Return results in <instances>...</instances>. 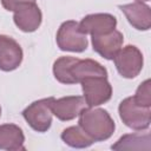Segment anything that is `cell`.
Segmentation results:
<instances>
[{
  "instance_id": "cell-1",
  "label": "cell",
  "mask_w": 151,
  "mask_h": 151,
  "mask_svg": "<svg viewBox=\"0 0 151 151\" xmlns=\"http://www.w3.org/2000/svg\"><path fill=\"white\" fill-rule=\"evenodd\" d=\"M79 126L94 142L109 139L116 129L114 122L103 109L85 107L79 113Z\"/></svg>"
},
{
  "instance_id": "cell-2",
  "label": "cell",
  "mask_w": 151,
  "mask_h": 151,
  "mask_svg": "<svg viewBox=\"0 0 151 151\" xmlns=\"http://www.w3.org/2000/svg\"><path fill=\"white\" fill-rule=\"evenodd\" d=\"M119 117L123 123L136 131L149 129L151 123V109L139 106L133 100V97H127L119 104Z\"/></svg>"
},
{
  "instance_id": "cell-3",
  "label": "cell",
  "mask_w": 151,
  "mask_h": 151,
  "mask_svg": "<svg viewBox=\"0 0 151 151\" xmlns=\"http://www.w3.org/2000/svg\"><path fill=\"white\" fill-rule=\"evenodd\" d=\"M57 45L61 51L79 53L87 48L88 41L86 34L80 32L78 22L68 20L63 22L57 32Z\"/></svg>"
},
{
  "instance_id": "cell-4",
  "label": "cell",
  "mask_w": 151,
  "mask_h": 151,
  "mask_svg": "<svg viewBox=\"0 0 151 151\" xmlns=\"http://www.w3.org/2000/svg\"><path fill=\"white\" fill-rule=\"evenodd\" d=\"M53 97L33 101L22 111V117L27 124L37 132H46L52 124V104Z\"/></svg>"
},
{
  "instance_id": "cell-5",
  "label": "cell",
  "mask_w": 151,
  "mask_h": 151,
  "mask_svg": "<svg viewBox=\"0 0 151 151\" xmlns=\"http://www.w3.org/2000/svg\"><path fill=\"white\" fill-rule=\"evenodd\" d=\"M113 61L118 73L127 79L137 77L143 68V54L138 47L127 45L120 48L113 57Z\"/></svg>"
},
{
  "instance_id": "cell-6",
  "label": "cell",
  "mask_w": 151,
  "mask_h": 151,
  "mask_svg": "<svg viewBox=\"0 0 151 151\" xmlns=\"http://www.w3.org/2000/svg\"><path fill=\"white\" fill-rule=\"evenodd\" d=\"M84 99L88 107L99 106L112 97V86L106 77H88L80 81Z\"/></svg>"
},
{
  "instance_id": "cell-7",
  "label": "cell",
  "mask_w": 151,
  "mask_h": 151,
  "mask_svg": "<svg viewBox=\"0 0 151 151\" xmlns=\"http://www.w3.org/2000/svg\"><path fill=\"white\" fill-rule=\"evenodd\" d=\"M13 20L20 31L31 33L39 28L42 20V14L35 2H27L15 8Z\"/></svg>"
},
{
  "instance_id": "cell-8",
  "label": "cell",
  "mask_w": 151,
  "mask_h": 151,
  "mask_svg": "<svg viewBox=\"0 0 151 151\" xmlns=\"http://www.w3.org/2000/svg\"><path fill=\"white\" fill-rule=\"evenodd\" d=\"M86 107V101L81 96H70L59 99L53 98L51 109L52 113L61 122L72 120Z\"/></svg>"
},
{
  "instance_id": "cell-9",
  "label": "cell",
  "mask_w": 151,
  "mask_h": 151,
  "mask_svg": "<svg viewBox=\"0 0 151 151\" xmlns=\"http://www.w3.org/2000/svg\"><path fill=\"white\" fill-rule=\"evenodd\" d=\"M22 50L11 37L0 34V70L5 72L17 70L22 61Z\"/></svg>"
},
{
  "instance_id": "cell-10",
  "label": "cell",
  "mask_w": 151,
  "mask_h": 151,
  "mask_svg": "<svg viewBox=\"0 0 151 151\" xmlns=\"http://www.w3.org/2000/svg\"><path fill=\"white\" fill-rule=\"evenodd\" d=\"M78 25L81 33L99 35L116 29L117 19L109 13H96L84 17Z\"/></svg>"
},
{
  "instance_id": "cell-11",
  "label": "cell",
  "mask_w": 151,
  "mask_h": 151,
  "mask_svg": "<svg viewBox=\"0 0 151 151\" xmlns=\"http://www.w3.org/2000/svg\"><path fill=\"white\" fill-rule=\"evenodd\" d=\"M124 41L122 32L113 29L105 34L92 35V46L99 55L107 60H112L116 53L120 50Z\"/></svg>"
},
{
  "instance_id": "cell-12",
  "label": "cell",
  "mask_w": 151,
  "mask_h": 151,
  "mask_svg": "<svg viewBox=\"0 0 151 151\" xmlns=\"http://www.w3.org/2000/svg\"><path fill=\"white\" fill-rule=\"evenodd\" d=\"M119 9L125 14L127 21L138 31H147L151 27V9L144 2H132L119 5Z\"/></svg>"
},
{
  "instance_id": "cell-13",
  "label": "cell",
  "mask_w": 151,
  "mask_h": 151,
  "mask_svg": "<svg viewBox=\"0 0 151 151\" xmlns=\"http://www.w3.org/2000/svg\"><path fill=\"white\" fill-rule=\"evenodd\" d=\"M70 73L74 84L80 83L83 79L88 77H107L106 68L101 64L92 59H78L71 66Z\"/></svg>"
},
{
  "instance_id": "cell-14",
  "label": "cell",
  "mask_w": 151,
  "mask_h": 151,
  "mask_svg": "<svg viewBox=\"0 0 151 151\" xmlns=\"http://www.w3.org/2000/svg\"><path fill=\"white\" fill-rule=\"evenodd\" d=\"M25 136L15 124L0 125V150L19 151L25 150Z\"/></svg>"
},
{
  "instance_id": "cell-15",
  "label": "cell",
  "mask_w": 151,
  "mask_h": 151,
  "mask_svg": "<svg viewBox=\"0 0 151 151\" xmlns=\"http://www.w3.org/2000/svg\"><path fill=\"white\" fill-rule=\"evenodd\" d=\"M112 150H150V133H131L120 137Z\"/></svg>"
},
{
  "instance_id": "cell-16",
  "label": "cell",
  "mask_w": 151,
  "mask_h": 151,
  "mask_svg": "<svg viewBox=\"0 0 151 151\" xmlns=\"http://www.w3.org/2000/svg\"><path fill=\"white\" fill-rule=\"evenodd\" d=\"M61 139L65 144L76 149H85L94 143V140L88 137L79 125L65 129L61 132Z\"/></svg>"
},
{
  "instance_id": "cell-17",
  "label": "cell",
  "mask_w": 151,
  "mask_h": 151,
  "mask_svg": "<svg viewBox=\"0 0 151 151\" xmlns=\"http://www.w3.org/2000/svg\"><path fill=\"white\" fill-rule=\"evenodd\" d=\"M77 60H78V58H74V57H60V58H58L53 64L54 78L61 84H67V85L74 84V81L71 77L70 70H71V66Z\"/></svg>"
},
{
  "instance_id": "cell-18",
  "label": "cell",
  "mask_w": 151,
  "mask_h": 151,
  "mask_svg": "<svg viewBox=\"0 0 151 151\" xmlns=\"http://www.w3.org/2000/svg\"><path fill=\"white\" fill-rule=\"evenodd\" d=\"M133 100L139 106H144V107L151 106V83H150V79L144 80L138 86L136 94L133 96Z\"/></svg>"
},
{
  "instance_id": "cell-19",
  "label": "cell",
  "mask_w": 151,
  "mask_h": 151,
  "mask_svg": "<svg viewBox=\"0 0 151 151\" xmlns=\"http://www.w3.org/2000/svg\"><path fill=\"white\" fill-rule=\"evenodd\" d=\"M27 2H35V0H1L2 7L6 11H12V12H14L18 6Z\"/></svg>"
},
{
  "instance_id": "cell-20",
  "label": "cell",
  "mask_w": 151,
  "mask_h": 151,
  "mask_svg": "<svg viewBox=\"0 0 151 151\" xmlns=\"http://www.w3.org/2000/svg\"><path fill=\"white\" fill-rule=\"evenodd\" d=\"M136 1H139V2H145V1H150V0H136Z\"/></svg>"
},
{
  "instance_id": "cell-21",
  "label": "cell",
  "mask_w": 151,
  "mask_h": 151,
  "mask_svg": "<svg viewBox=\"0 0 151 151\" xmlns=\"http://www.w3.org/2000/svg\"><path fill=\"white\" fill-rule=\"evenodd\" d=\"M0 116H1V107H0Z\"/></svg>"
}]
</instances>
